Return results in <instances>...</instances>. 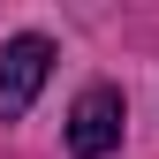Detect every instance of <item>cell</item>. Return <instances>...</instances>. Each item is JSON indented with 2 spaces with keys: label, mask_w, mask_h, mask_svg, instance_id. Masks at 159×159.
<instances>
[{
  "label": "cell",
  "mask_w": 159,
  "mask_h": 159,
  "mask_svg": "<svg viewBox=\"0 0 159 159\" xmlns=\"http://www.w3.org/2000/svg\"><path fill=\"white\" fill-rule=\"evenodd\" d=\"M61 136H68V159H114L121 136H129V98H121V84H84Z\"/></svg>",
  "instance_id": "cell-1"
},
{
  "label": "cell",
  "mask_w": 159,
  "mask_h": 159,
  "mask_svg": "<svg viewBox=\"0 0 159 159\" xmlns=\"http://www.w3.org/2000/svg\"><path fill=\"white\" fill-rule=\"evenodd\" d=\"M53 38L46 30H15L8 46H0V121H23L30 114V98L46 91V76H53Z\"/></svg>",
  "instance_id": "cell-2"
}]
</instances>
